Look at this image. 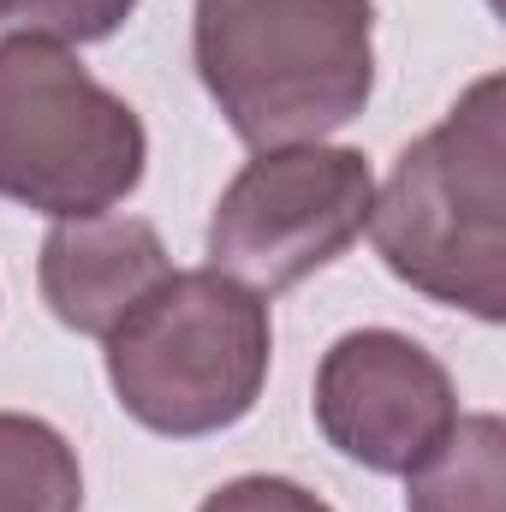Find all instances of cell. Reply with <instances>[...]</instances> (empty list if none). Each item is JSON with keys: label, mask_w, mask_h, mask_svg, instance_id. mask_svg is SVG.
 <instances>
[{"label": "cell", "mask_w": 506, "mask_h": 512, "mask_svg": "<svg viewBox=\"0 0 506 512\" xmlns=\"http://www.w3.org/2000/svg\"><path fill=\"white\" fill-rule=\"evenodd\" d=\"M506 84L477 78L435 131L399 149L370 203L393 280L477 322H506Z\"/></svg>", "instance_id": "1"}, {"label": "cell", "mask_w": 506, "mask_h": 512, "mask_svg": "<svg viewBox=\"0 0 506 512\" xmlns=\"http://www.w3.org/2000/svg\"><path fill=\"white\" fill-rule=\"evenodd\" d=\"M191 60L251 149H298L352 126L376 90L370 0H197Z\"/></svg>", "instance_id": "2"}, {"label": "cell", "mask_w": 506, "mask_h": 512, "mask_svg": "<svg viewBox=\"0 0 506 512\" xmlns=\"http://www.w3.org/2000/svg\"><path fill=\"white\" fill-rule=\"evenodd\" d=\"M274 358L268 298L215 268L167 274L108 334V382L131 423L167 441H203L245 423Z\"/></svg>", "instance_id": "3"}, {"label": "cell", "mask_w": 506, "mask_h": 512, "mask_svg": "<svg viewBox=\"0 0 506 512\" xmlns=\"http://www.w3.org/2000/svg\"><path fill=\"white\" fill-rule=\"evenodd\" d=\"M149 131L126 96L42 36L0 42V197L48 221L108 215L143 185Z\"/></svg>", "instance_id": "4"}, {"label": "cell", "mask_w": 506, "mask_h": 512, "mask_svg": "<svg viewBox=\"0 0 506 512\" xmlns=\"http://www.w3.org/2000/svg\"><path fill=\"white\" fill-rule=\"evenodd\" d=\"M376 203V173L364 149L298 143L256 149L209 215V268L256 298L292 292L316 268L352 251Z\"/></svg>", "instance_id": "5"}, {"label": "cell", "mask_w": 506, "mask_h": 512, "mask_svg": "<svg viewBox=\"0 0 506 512\" xmlns=\"http://www.w3.org/2000/svg\"><path fill=\"white\" fill-rule=\"evenodd\" d=\"M310 411L340 459L376 477H411L453 435L459 393L441 358L411 334L352 328L322 352Z\"/></svg>", "instance_id": "6"}, {"label": "cell", "mask_w": 506, "mask_h": 512, "mask_svg": "<svg viewBox=\"0 0 506 512\" xmlns=\"http://www.w3.org/2000/svg\"><path fill=\"white\" fill-rule=\"evenodd\" d=\"M173 274L161 233L143 215H84V221H54L42 256H36V286L42 304L54 310L60 328L108 340L131 310Z\"/></svg>", "instance_id": "7"}, {"label": "cell", "mask_w": 506, "mask_h": 512, "mask_svg": "<svg viewBox=\"0 0 506 512\" xmlns=\"http://www.w3.org/2000/svg\"><path fill=\"white\" fill-rule=\"evenodd\" d=\"M405 512H506V423L471 411L405 477Z\"/></svg>", "instance_id": "8"}, {"label": "cell", "mask_w": 506, "mask_h": 512, "mask_svg": "<svg viewBox=\"0 0 506 512\" xmlns=\"http://www.w3.org/2000/svg\"><path fill=\"white\" fill-rule=\"evenodd\" d=\"M0 512H84V465L54 423L0 411Z\"/></svg>", "instance_id": "9"}, {"label": "cell", "mask_w": 506, "mask_h": 512, "mask_svg": "<svg viewBox=\"0 0 506 512\" xmlns=\"http://www.w3.org/2000/svg\"><path fill=\"white\" fill-rule=\"evenodd\" d=\"M137 12V0H0V24L12 36H42L60 48L108 42Z\"/></svg>", "instance_id": "10"}, {"label": "cell", "mask_w": 506, "mask_h": 512, "mask_svg": "<svg viewBox=\"0 0 506 512\" xmlns=\"http://www.w3.org/2000/svg\"><path fill=\"white\" fill-rule=\"evenodd\" d=\"M197 512H334L322 495H310L292 477H233L221 483Z\"/></svg>", "instance_id": "11"}]
</instances>
